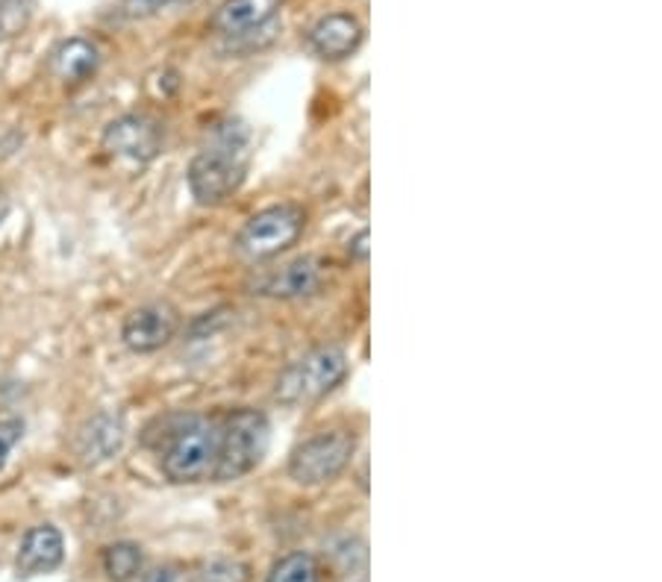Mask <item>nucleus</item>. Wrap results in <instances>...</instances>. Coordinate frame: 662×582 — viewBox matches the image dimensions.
Returning <instances> with one entry per match:
<instances>
[{
  "mask_svg": "<svg viewBox=\"0 0 662 582\" xmlns=\"http://www.w3.org/2000/svg\"><path fill=\"white\" fill-rule=\"evenodd\" d=\"M21 432H24V423L15 421V418H9V421H0V471L7 465L9 453L15 448L18 441H21Z\"/></svg>",
  "mask_w": 662,
  "mask_h": 582,
  "instance_id": "obj_19",
  "label": "nucleus"
},
{
  "mask_svg": "<svg viewBox=\"0 0 662 582\" xmlns=\"http://www.w3.org/2000/svg\"><path fill=\"white\" fill-rule=\"evenodd\" d=\"M307 227V215L295 203H277L256 212L236 238V250L245 259H271L289 250Z\"/></svg>",
  "mask_w": 662,
  "mask_h": 582,
  "instance_id": "obj_5",
  "label": "nucleus"
},
{
  "mask_svg": "<svg viewBox=\"0 0 662 582\" xmlns=\"http://www.w3.org/2000/svg\"><path fill=\"white\" fill-rule=\"evenodd\" d=\"M277 7H280V0H224L212 15V26L233 39V35L268 24L277 15Z\"/></svg>",
  "mask_w": 662,
  "mask_h": 582,
  "instance_id": "obj_13",
  "label": "nucleus"
},
{
  "mask_svg": "<svg viewBox=\"0 0 662 582\" xmlns=\"http://www.w3.org/2000/svg\"><path fill=\"white\" fill-rule=\"evenodd\" d=\"M321 289V265L316 259H295V262L282 265L280 271H271L268 277L256 282L254 294H265V298H280V300H295V298H309Z\"/></svg>",
  "mask_w": 662,
  "mask_h": 582,
  "instance_id": "obj_11",
  "label": "nucleus"
},
{
  "mask_svg": "<svg viewBox=\"0 0 662 582\" xmlns=\"http://www.w3.org/2000/svg\"><path fill=\"white\" fill-rule=\"evenodd\" d=\"M100 65V53H97L95 42H88L83 35H74L68 42H62L53 53V74L62 83H83L97 71Z\"/></svg>",
  "mask_w": 662,
  "mask_h": 582,
  "instance_id": "obj_14",
  "label": "nucleus"
},
{
  "mask_svg": "<svg viewBox=\"0 0 662 582\" xmlns=\"http://www.w3.org/2000/svg\"><path fill=\"white\" fill-rule=\"evenodd\" d=\"M65 556V541L62 532L51 524H39L24 536L18 547V573L21 576H39V573H51L62 564Z\"/></svg>",
  "mask_w": 662,
  "mask_h": 582,
  "instance_id": "obj_12",
  "label": "nucleus"
},
{
  "mask_svg": "<svg viewBox=\"0 0 662 582\" xmlns=\"http://www.w3.org/2000/svg\"><path fill=\"white\" fill-rule=\"evenodd\" d=\"M221 427L201 414H185V421L166 441L162 450V474L177 485L201 483L215 471L218 459Z\"/></svg>",
  "mask_w": 662,
  "mask_h": 582,
  "instance_id": "obj_2",
  "label": "nucleus"
},
{
  "mask_svg": "<svg viewBox=\"0 0 662 582\" xmlns=\"http://www.w3.org/2000/svg\"><path fill=\"white\" fill-rule=\"evenodd\" d=\"M348 377V356L339 347H316L282 368L274 397L286 406L312 403Z\"/></svg>",
  "mask_w": 662,
  "mask_h": 582,
  "instance_id": "obj_4",
  "label": "nucleus"
},
{
  "mask_svg": "<svg viewBox=\"0 0 662 582\" xmlns=\"http://www.w3.org/2000/svg\"><path fill=\"white\" fill-rule=\"evenodd\" d=\"M356 439L348 430L318 432L291 450L289 476L300 485H324L351 465Z\"/></svg>",
  "mask_w": 662,
  "mask_h": 582,
  "instance_id": "obj_6",
  "label": "nucleus"
},
{
  "mask_svg": "<svg viewBox=\"0 0 662 582\" xmlns=\"http://www.w3.org/2000/svg\"><path fill=\"white\" fill-rule=\"evenodd\" d=\"M250 153V132L242 121L218 123L210 144L189 165V192L201 206H221L242 188Z\"/></svg>",
  "mask_w": 662,
  "mask_h": 582,
  "instance_id": "obj_1",
  "label": "nucleus"
},
{
  "mask_svg": "<svg viewBox=\"0 0 662 582\" xmlns=\"http://www.w3.org/2000/svg\"><path fill=\"white\" fill-rule=\"evenodd\" d=\"M268 441H271V427L259 409H236L227 414V421L221 427L218 459H215L212 479L233 483L250 474L263 462Z\"/></svg>",
  "mask_w": 662,
  "mask_h": 582,
  "instance_id": "obj_3",
  "label": "nucleus"
},
{
  "mask_svg": "<svg viewBox=\"0 0 662 582\" xmlns=\"http://www.w3.org/2000/svg\"><path fill=\"white\" fill-rule=\"evenodd\" d=\"M250 571L238 562H212L197 576V582H247Z\"/></svg>",
  "mask_w": 662,
  "mask_h": 582,
  "instance_id": "obj_18",
  "label": "nucleus"
},
{
  "mask_svg": "<svg viewBox=\"0 0 662 582\" xmlns=\"http://www.w3.org/2000/svg\"><path fill=\"white\" fill-rule=\"evenodd\" d=\"M353 256H356V259H362V262H365V259H369V233H365V229H362L360 236L353 238Z\"/></svg>",
  "mask_w": 662,
  "mask_h": 582,
  "instance_id": "obj_22",
  "label": "nucleus"
},
{
  "mask_svg": "<svg viewBox=\"0 0 662 582\" xmlns=\"http://www.w3.org/2000/svg\"><path fill=\"white\" fill-rule=\"evenodd\" d=\"M100 141H104L106 153L145 165L150 159H157V153L162 150V130L148 115L130 112L115 118L104 130Z\"/></svg>",
  "mask_w": 662,
  "mask_h": 582,
  "instance_id": "obj_7",
  "label": "nucleus"
},
{
  "mask_svg": "<svg viewBox=\"0 0 662 582\" xmlns=\"http://www.w3.org/2000/svg\"><path fill=\"white\" fill-rule=\"evenodd\" d=\"M104 571L113 582H127V580H132V576H139L141 547L130 545V541H118V545L106 547Z\"/></svg>",
  "mask_w": 662,
  "mask_h": 582,
  "instance_id": "obj_15",
  "label": "nucleus"
},
{
  "mask_svg": "<svg viewBox=\"0 0 662 582\" xmlns=\"http://www.w3.org/2000/svg\"><path fill=\"white\" fill-rule=\"evenodd\" d=\"M365 30H362L360 18L351 12H330V15L318 18L316 26L309 30V44L321 60L339 62L348 60L360 51Z\"/></svg>",
  "mask_w": 662,
  "mask_h": 582,
  "instance_id": "obj_9",
  "label": "nucleus"
},
{
  "mask_svg": "<svg viewBox=\"0 0 662 582\" xmlns=\"http://www.w3.org/2000/svg\"><path fill=\"white\" fill-rule=\"evenodd\" d=\"M35 0H0V42L15 39L33 21Z\"/></svg>",
  "mask_w": 662,
  "mask_h": 582,
  "instance_id": "obj_17",
  "label": "nucleus"
},
{
  "mask_svg": "<svg viewBox=\"0 0 662 582\" xmlns=\"http://www.w3.org/2000/svg\"><path fill=\"white\" fill-rule=\"evenodd\" d=\"M171 0H124V9L130 12V15H153L162 7H168Z\"/></svg>",
  "mask_w": 662,
  "mask_h": 582,
  "instance_id": "obj_20",
  "label": "nucleus"
},
{
  "mask_svg": "<svg viewBox=\"0 0 662 582\" xmlns=\"http://www.w3.org/2000/svg\"><path fill=\"white\" fill-rule=\"evenodd\" d=\"M177 330H180V312L171 303L157 300L132 309L121 326V338L132 353H157L174 338Z\"/></svg>",
  "mask_w": 662,
  "mask_h": 582,
  "instance_id": "obj_8",
  "label": "nucleus"
},
{
  "mask_svg": "<svg viewBox=\"0 0 662 582\" xmlns=\"http://www.w3.org/2000/svg\"><path fill=\"white\" fill-rule=\"evenodd\" d=\"M265 582H318V562L309 553L282 556Z\"/></svg>",
  "mask_w": 662,
  "mask_h": 582,
  "instance_id": "obj_16",
  "label": "nucleus"
},
{
  "mask_svg": "<svg viewBox=\"0 0 662 582\" xmlns=\"http://www.w3.org/2000/svg\"><path fill=\"white\" fill-rule=\"evenodd\" d=\"M180 576H177L174 568H157V571L145 573L139 582H177Z\"/></svg>",
  "mask_w": 662,
  "mask_h": 582,
  "instance_id": "obj_21",
  "label": "nucleus"
},
{
  "mask_svg": "<svg viewBox=\"0 0 662 582\" xmlns=\"http://www.w3.org/2000/svg\"><path fill=\"white\" fill-rule=\"evenodd\" d=\"M124 421L113 412H97L95 418H88L83 423V430L77 435V456L83 459V465H100L118 456L124 448Z\"/></svg>",
  "mask_w": 662,
  "mask_h": 582,
  "instance_id": "obj_10",
  "label": "nucleus"
}]
</instances>
